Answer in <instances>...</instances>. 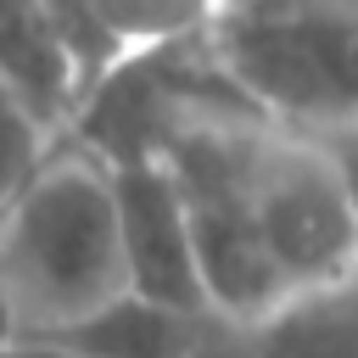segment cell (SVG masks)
<instances>
[{
    "label": "cell",
    "instance_id": "cell-4",
    "mask_svg": "<svg viewBox=\"0 0 358 358\" xmlns=\"http://www.w3.org/2000/svg\"><path fill=\"white\" fill-rule=\"evenodd\" d=\"M112 196H117V235H123V268H129V296L207 319V291L196 274V246L173 196V179L162 162H123L112 168Z\"/></svg>",
    "mask_w": 358,
    "mask_h": 358
},
{
    "label": "cell",
    "instance_id": "cell-3",
    "mask_svg": "<svg viewBox=\"0 0 358 358\" xmlns=\"http://www.w3.org/2000/svg\"><path fill=\"white\" fill-rule=\"evenodd\" d=\"M229 90L296 134L358 129V6H229L201 28Z\"/></svg>",
    "mask_w": 358,
    "mask_h": 358
},
{
    "label": "cell",
    "instance_id": "cell-9",
    "mask_svg": "<svg viewBox=\"0 0 358 358\" xmlns=\"http://www.w3.org/2000/svg\"><path fill=\"white\" fill-rule=\"evenodd\" d=\"M0 358H78V352L62 347V341H45V336H11L0 347Z\"/></svg>",
    "mask_w": 358,
    "mask_h": 358
},
{
    "label": "cell",
    "instance_id": "cell-2",
    "mask_svg": "<svg viewBox=\"0 0 358 358\" xmlns=\"http://www.w3.org/2000/svg\"><path fill=\"white\" fill-rule=\"evenodd\" d=\"M129 296L112 168L56 145L0 213V302L17 336L62 341Z\"/></svg>",
    "mask_w": 358,
    "mask_h": 358
},
{
    "label": "cell",
    "instance_id": "cell-10",
    "mask_svg": "<svg viewBox=\"0 0 358 358\" xmlns=\"http://www.w3.org/2000/svg\"><path fill=\"white\" fill-rule=\"evenodd\" d=\"M11 336H17V330H11V319H6V302H0V347H6Z\"/></svg>",
    "mask_w": 358,
    "mask_h": 358
},
{
    "label": "cell",
    "instance_id": "cell-1",
    "mask_svg": "<svg viewBox=\"0 0 358 358\" xmlns=\"http://www.w3.org/2000/svg\"><path fill=\"white\" fill-rule=\"evenodd\" d=\"M157 162L173 179L213 319L257 324L358 274V207L313 134L257 112H190Z\"/></svg>",
    "mask_w": 358,
    "mask_h": 358
},
{
    "label": "cell",
    "instance_id": "cell-6",
    "mask_svg": "<svg viewBox=\"0 0 358 358\" xmlns=\"http://www.w3.org/2000/svg\"><path fill=\"white\" fill-rule=\"evenodd\" d=\"M0 84L62 140L84 106V78L56 6H0Z\"/></svg>",
    "mask_w": 358,
    "mask_h": 358
},
{
    "label": "cell",
    "instance_id": "cell-7",
    "mask_svg": "<svg viewBox=\"0 0 358 358\" xmlns=\"http://www.w3.org/2000/svg\"><path fill=\"white\" fill-rule=\"evenodd\" d=\"M56 151V134L0 84V213L17 201V190L45 168V157Z\"/></svg>",
    "mask_w": 358,
    "mask_h": 358
},
{
    "label": "cell",
    "instance_id": "cell-5",
    "mask_svg": "<svg viewBox=\"0 0 358 358\" xmlns=\"http://www.w3.org/2000/svg\"><path fill=\"white\" fill-rule=\"evenodd\" d=\"M201 358H358V274L285 302L257 324H207Z\"/></svg>",
    "mask_w": 358,
    "mask_h": 358
},
{
    "label": "cell",
    "instance_id": "cell-8",
    "mask_svg": "<svg viewBox=\"0 0 358 358\" xmlns=\"http://www.w3.org/2000/svg\"><path fill=\"white\" fill-rule=\"evenodd\" d=\"M313 140L324 145V157L336 162V173H341V185L358 207V129H336V134H313Z\"/></svg>",
    "mask_w": 358,
    "mask_h": 358
}]
</instances>
